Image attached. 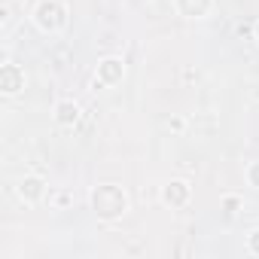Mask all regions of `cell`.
Instances as JSON below:
<instances>
[{
    "label": "cell",
    "mask_w": 259,
    "mask_h": 259,
    "mask_svg": "<svg viewBox=\"0 0 259 259\" xmlns=\"http://www.w3.org/2000/svg\"><path fill=\"white\" fill-rule=\"evenodd\" d=\"M22 85H25V73L16 64H4V70H0V89L7 95H16Z\"/></svg>",
    "instance_id": "4"
},
{
    "label": "cell",
    "mask_w": 259,
    "mask_h": 259,
    "mask_svg": "<svg viewBox=\"0 0 259 259\" xmlns=\"http://www.w3.org/2000/svg\"><path fill=\"white\" fill-rule=\"evenodd\" d=\"M92 207H95L98 217L113 220V217H122L125 213L128 201H125V195H122L119 186H98L95 195H92Z\"/></svg>",
    "instance_id": "1"
},
{
    "label": "cell",
    "mask_w": 259,
    "mask_h": 259,
    "mask_svg": "<svg viewBox=\"0 0 259 259\" xmlns=\"http://www.w3.org/2000/svg\"><path fill=\"white\" fill-rule=\"evenodd\" d=\"M70 201H73L70 192H58V195H52V207H67Z\"/></svg>",
    "instance_id": "10"
},
{
    "label": "cell",
    "mask_w": 259,
    "mask_h": 259,
    "mask_svg": "<svg viewBox=\"0 0 259 259\" xmlns=\"http://www.w3.org/2000/svg\"><path fill=\"white\" fill-rule=\"evenodd\" d=\"M247 247H250V253H256V256H259V229H256V232L250 235V241H247Z\"/></svg>",
    "instance_id": "12"
},
{
    "label": "cell",
    "mask_w": 259,
    "mask_h": 259,
    "mask_svg": "<svg viewBox=\"0 0 259 259\" xmlns=\"http://www.w3.org/2000/svg\"><path fill=\"white\" fill-rule=\"evenodd\" d=\"M238 207H241V198H238V195H226V198H223V213H226V217H235Z\"/></svg>",
    "instance_id": "9"
},
{
    "label": "cell",
    "mask_w": 259,
    "mask_h": 259,
    "mask_svg": "<svg viewBox=\"0 0 259 259\" xmlns=\"http://www.w3.org/2000/svg\"><path fill=\"white\" fill-rule=\"evenodd\" d=\"M247 177H250V186H256V189H259V162H256V165H250Z\"/></svg>",
    "instance_id": "11"
},
{
    "label": "cell",
    "mask_w": 259,
    "mask_h": 259,
    "mask_svg": "<svg viewBox=\"0 0 259 259\" xmlns=\"http://www.w3.org/2000/svg\"><path fill=\"white\" fill-rule=\"evenodd\" d=\"M162 198L168 201V204H174V207H180L186 198H189V186L183 183V180H174V183H168L165 186V192H162Z\"/></svg>",
    "instance_id": "5"
},
{
    "label": "cell",
    "mask_w": 259,
    "mask_h": 259,
    "mask_svg": "<svg viewBox=\"0 0 259 259\" xmlns=\"http://www.w3.org/2000/svg\"><path fill=\"white\" fill-rule=\"evenodd\" d=\"M177 4H180V10H183L186 16H201V13L207 10L210 0H177Z\"/></svg>",
    "instance_id": "8"
},
{
    "label": "cell",
    "mask_w": 259,
    "mask_h": 259,
    "mask_svg": "<svg viewBox=\"0 0 259 259\" xmlns=\"http://www.w3.org/2000/svg\"><path fill=\"white\" fill-rule=\"evenodd\" d=\"M253 31H256V40H259V22H256V28H253Z\"/></svg>",
    "instance_id": "13"
},
{
    "label": "cell",
    "mask_w": 259,
    "mask_h": 259,
    "mask_svg": "<svg viewBox=\"0 0 259 259\" xmlns=\"http://www.w3.org/2000/svg\"><path fill=\"white\" fill-rule=\"evenodd\" d=\"M19 195H22L25 201H37V198L43 195V180H40V177H25V180L19 183Z\"/></svg>",
    "instance_id": "7"
},
{
    "label": "cell",
    "mask_w": 259,
    "mask_h": 259,
    "mask_svg": "<svg viewBox=\"0 0 259 259\" xmlns=\"http://www.w3.org/2000/svg\"><path fill=\"white\" fill-rule=\"evenodd\" d=\"M34 19H37V25L43 31H58L64 25V7L58 4V0H43V4L37 7V13H34Z\"/></svg>",
    "instance_id": "2"
},
{
    "label": "cell",
    "mask_w": 259,
    "mask_h": 259,
    "mask_svg": "<svg viewBox=\"0 0 259 259\" xmlns=\"http://www.w3.org/2000/svg\"><path fill=\"white\" fill-rule=\"evenodd\" d=\"M122 73H125V64H122L119 58H104V61L98 64V79H95V89L119 82V79H122Z\"/></svg>",
    "instance_id": "3"
},
{
    "label": "cell",
    "mask_w": 259,
    "mask_h": 259,
    "mask_svg": "<svg viewBox=\"0 0 259 259\" xmlns=\"http://www.w3.org/2000/svg\"><path fill=\"white\" fill-rule=\"evenodd\" d=\"M55 122L58 125H76L79 122V107L73 101H61L58 110H55Z\"/></svg>",
    "instance_id": "6"
}]
</instances>
